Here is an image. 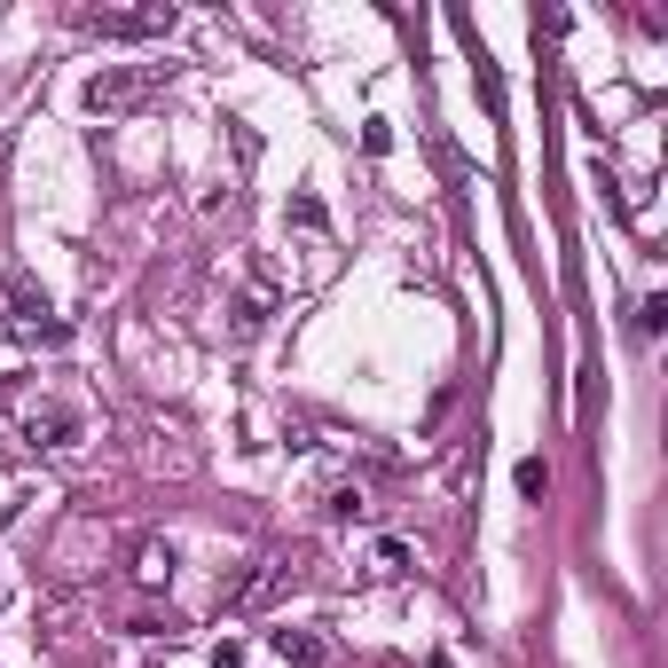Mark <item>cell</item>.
Wrapping results in <instances>:
<instances>
[{
  "instance_id": "6da1fadb",
  "label": "cell",
  "mask_w": 668,
  "mask_h": 668,
  "mask_svg": "<svg viewBox=\"0 0 668 668\" xmlns=\"http://www.w3.org/2000/svg\"><path fill=\"white\" fill-rule=\"evenodd\" d=\"M157 63H103V72H94L87 79V111H134V103H150V94H157Z\"/></svg>"
},
{
  "instance_id": "7a4b0ae2",
  "label": "cell",
  "mask_w": 668,
  "mask_h": 668,
  "mask_svg": "<svg viewBox=\"0 0 668 668\" xmlns=\"http://www.w3.org/2000/svg\"><path fill=\"white\" fill-rule=\"evenodd\" d=\"M87 31H111V40H150V31H174V9H87Z\"/></svg>"
},
{
  "instance_id": "3957f363",
  "label": "cell",
  "mask_w": 668,
  "mask_h": 668,
  "mask_svg": "<svg viewBox=\"0 0 668 668\" xmlns=\"http://www.w3.org/2000/svg\"><path fill=\"white\" fill-rule=\"evenodd\" d=\"M267 653H276L283 668H330V645L315 638V629H291V621L267 629Z\"/></svg>"
},
{
  "instance_id": "277c9868",
  "label": "cell",
  "mask_w": 668,
  "mask_h": 668,
  "mask_svg": "<svg viewBox=\"0 0 668 668\" xmlns=\"http://www.w3.org/2000/svg\"><path fill=\"white\" fill-rule=\"evenodd\" d=\"M283 590H299V558H267L260 575H252V582L237 590V606H276Z\"/></svg>"
},
{
  "instance_id": "5b68a950",
  "label": "cell",
  "mask_w": 668,
  "mask_h": 668,
  "mask_svg": "<svg viewBox=\"0 0 668 668\" xmlns=\"http://www.w3.org/2000/svg\"><path fill=\"white\" fill-rule=\"evenodd\" d=\"M134 590H165L174 582V543H157V534H142V543H134Z\"/></svg>"
},
{
  "instance_id": "8992f818",
  "label": "cell",
  "mask_w": 668,
  "mask_h": 668,
  "mask_svg": "<svg viewBox=\"0 0 668 668\" xmlns=\"http://www.w3.org/2000/svg\"><path fill=\"white\" fill-rule=\"evenodd\" d=\"M72 432H79V417H72V409H48V417H31V425H24V441H31V449H63Z\"/></svg>"
},
{
  "instance_id": "52a82bcc",
  "label": "cell",
  "mask_w": 668,
  "mask_h": 668,
  "mask_svg": "<svg viewBox=\"0 0 668 668\" xmlns=\"http://www.w3.org/2000/svg\"><path fill=\"white\" fill-rule=\"evenodd\" d=\"M370 566H378L386 582H401V575H417V558H409V543H378V551H370Z\"/></svg>"
},
{
  "instance_id": "ba28073f",
  "label": "cell",
  "mask_w": 668,
  "mask_h": 668,
  "mask_svg": "<svg viewBox=\"0 0 668 668\" xmlns=\"http://www.w3.org/2000/svg\"><path fill=\"white\" fill-rule=\"evenodd\" d=\"M519 495H527V504H543V495H551V464H543V456L519 464Z\"/></svg>"
},
{
  "instance_id": "9c48e42d",
  "label": "cell",
  "mask_w": 668,
  "mask_h": 668,
  "mask_svg": "<svg viewBox=\"0 0 668 668\" xmlns=\"http://www.w3.org/2000/svg\"><path fill=\"white\" fill-rule=\"evenodd\" d=\"M323 512H330V519H362V488H330Z\"/></svg>"
},
{
  "instance_id": "30bf717a",
  "label": "cell",
  "mask_w": 668,
  "mask_h": 668,
  "mask_svg": "<svg viewBox=\"0 0 668 668\" xmlns=\"http://www.w3.org/2000/svg\"><path fill=\"white\" fill-rule=\"evenodd\" d=\"M660 323H668V299L653 291V299H645V307H638V330H645V339H653V330H660Z\"/></svg>"
}]
</instances>
